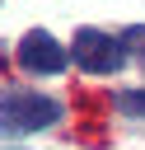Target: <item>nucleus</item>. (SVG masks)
I'll return each mask as SVG.
<instances>
[{
    "label": "nucleus",
    "mask_w": 145,
    "mask_h": 150,
    "mask_svg": "<svg viewBox=\"0 0 145 150\" xmlns=\"http://www.w3.org/2000/svg\"><path fill=\"white\" fill-rule=\"evenodd\" d=\"M70 61V52L61 47V38H51L47 28H28L19 38V66L28 75H61Z\"/></svg>",
    "instance_id": "7ed1b4c3"
},
{
    "label": "nucleus",
    "mask_w": 145,
    "mask_h": 150,
    "mask_svg": "<svg viewBox=\"0 0 145 150\" xmlns=\"http://www.w3.org/2000/svg\"><path fill=\"white\" fill-rule=\"evenodd\" d=\"M61 98L51 94H9L0 98V136H33L61 122Z\"/></svg>",
    "instance_id": "f257e3e1"
},
{
    "label": "nucleus",
    "mask_w": 145,
    "mask_h": 150,
    "mask_svg": "<svg viewBox=\"0 0 145 150\" xmlns=\"http://www.w3.org/2000/svg\"><path fill=\"white\" fill-rule=\"evenodd\" d=\"M122 42H126V52H140V56H145V28H131V33H122Z\"/></svg>",
    "instance_id": "39448f33"
},
{
    "label": "nucleus",
    "mask_w": 145,
    "mask_h": 150,
    "mask_svg": "<svg viewBox=\"0 0 145 150\" xmlns=\"http://www.w3.org/2000/svg\"><path fill=\"white\" fill-rule=\"evenodd\" d=\"M70 61L89 75H112L126 66V42L103 33V28H80L75 33V47H70Z\"/></svg>",
    "instance_id": "f03ea898"
},
{
    "label": "nucleus",
    "mask_w": 145,
    "mask_h": 150,
    "mask_svg": "<svg viewBox=\"0 0 145 150\" xmlns=\"http://www.w3.org/2000/svg\"><path fill=\"white\" fill-rule=\"evenodd\" d=\"M112 103H117V112H126V117H145V89H122Z\"/></svg>",
    "instance_id": "20e7f679"
}]
</instances>
